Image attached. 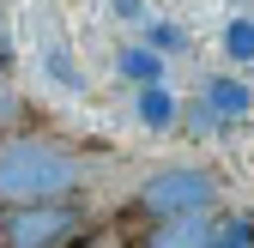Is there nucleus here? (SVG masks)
Returning a JSON list of instances; mask_svg holds the SVG:
<instances>
[{
	"label": "nucleus",
	"mask_w": 254,
	"mask_h": 248,
	"mask_svg": "<svg viewBox=\"0 0 254 248\" xmlns=\"http://www.w3.org/2000/svg\"><path fill=\"white\" fill-rule=\"evenodd\" d=\"M85 182V158L61 139H12L0 145V206L73 200Z\"/></svg>",
	"instance_id": "f257e3e1"
},
{
	"label": "nucleus",
	"mask_w": 254,
	"mask_h": 248,
	"mask_svg": "<svg viewBox=\"0 0 254 248\" xmlns=\"http://www.w3.org/2000/svg\"><path fill=\"white\" fill-rule=\"evenodd\" d=\"M133 206L145 218H206L218 206V176L200 164H176V170H157L145 188L133 194Z\"/></svg>",
	"instance_id": "f03ea898"
},
{
	"label": "nucleus",
	"mask_w": 254,
	"mask_h": 248,
	"mask_svg": "<svg viewBox=\"0 0 254 248\" xmlns=\"http://www.w3.org/2000/svg\"><path fill=\"white\" fill-rule=\"evenodd\" d=\"M85 230V206L73 200H37V206H12L6 218V248H67Z\"/></svg>",
	"instance_id": "7ed1b4c3"
},
{
	"label": "nucleus",
	"mask_w": 254,
	"mask_h": 248,
	"mask_svg": "<svg viewBox=\"0 0 254 248\" xmlns=\"http://www.w3.org/2000/svg\"><path fill=\"white\" fill-rule=\"evenodd\" d=\"M212 230L206 218H151V230L139 236V248H206Z\"/></svg>",
	"instance_id": "20e7f679"
},
{
	"label": "nucleus",
	"mask_w": 254,
	"mask_h": 248,
	"mask_svg": "<svg viewBox=\"0 0 254 248\" xmlns=\"http://www.w3.org/2000/svg\"><path fill=\"white\" fill-rule=\"evenodd\" d=\"M206 103H212V115H242V109H248V85L212 79V85H206Z\"/></svg>",
	"instance_id": "39448f33"
},
{
	"label": "nucleus",
	"mask_w": 254,
	"mask_h": 248,
	"mask_svg": "<svg viewBox=\"0 0 254 248\" xmlns=\"http://www.w3.org/2000/svg\"><path fill=\"white\" fill-rule=\"evenodd\" d=\"M121 73H127V79H139V85H157L164 61H157L151 49H121Z\"/></svg>",
	"instance_id": "423d86ee"
},
{
	"label": "nucleus",
	"mask_w": 254,
	"mask_h": 248,
	"mask_svg": "<svg viewBox=\"0 0 254 248\" xmlns=\"http://www.w3.org/2000/svg\"><path fill=\"white\" fill-rule=\"evenodd\" d=\"M170 97H164V91H157V85H145L139 91V121H145V127H170Z\"/></svg>",
	"instance_id": "0eeeda50"
},
{
	"label": "nucleus",
	"mask_w": 254,
	"mask_h": 248,
	"mask_svg": "<svg viewBox=\"0 0 254 248\" xmlns=\"http://www.w3.org/2000/svg\"><path fill=\"white\" fill-rule=\"evenodd\" d=\"M224 49L236 61H254V18H230L224 24Z\"/></svg>",
	"instance_id": "6e6552de"
},
{
	"label": "nucleus",
	"mask_w": 254,
	"mask_h": 248,
	"mask_svg": "<svg viewBox=\"0 0 254 248\" xmlns=\"http://www.w3.org/2000/svg\"><path fill=\"white\" fill-rule=\"evenodd\" d=\"M151 43H157V49H176V43H182V30H176V24H157V30H151Z\"/></svg>",
	"instance_id": "1a4fd4ad"
},
{
	"label": "nucleus",
	"mask_w": 254,
	"mask_h": 248,
	"mask_svg": "<svg viewBox=\"0 0 254 248\" xmlns=\"http://www.w3.org/2000/svg\"><path fill=\"white\" fill-rule=\"evenodd\" d=\"M6 109H12V97H6V91H0V121H6Z\"/></svg>",
	"instance_id": "9d476101"
},
{
	"label": "nucleus",
	"mask_w": 254,
	"mask_h": 248,
	"mask_svg": "<svg viewBox=\"0 0 254 248\" xmlns=\"http://www.w3.org/2000/svg\"><path fill=\"white\" fill-rule=\"evenodd\" d=\"M121 6H127V12H133V0H121Z\"/></svg>",
	"instance_id": "9b49d317"
}]
</instances>
